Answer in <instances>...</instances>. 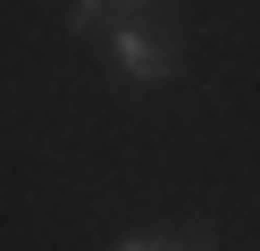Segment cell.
Masks as SVG:
<instances>
[{
  "instance_id": "6da1fadb",
  "label": "cell",
  "mask_w": 260,
  "mask_h": 251,
  "mask_svg": "<svg viewBox=\"0 0 260 251\" xmlns=\"http://www.w3.org/2000/svg\"><path fill=\"white\" fill-rule=\"evenodd\" d=\"M109 59H118L126 67V76H143V84H159V76H168V42H159V33H135V25H118V33H109Z\"/></svg>"
},
{
  "instance_id": "3957f363",
  "label": "cell",
  "mask_w": 260,
  "mask_h": 251,
  "mask_svg": "<svg viewBox=\"0 0 260 251\" xmlns=\"http://www.w3.org/2000/svg\"><path fill=\"white\" fill-rule=\"evenodd\" d=\"M118 251H151V243H118Z\"/></svg>"
},
{
  "instance_id": "277c9868",
  "label": "cell",
  "mask_w": 260,
  "mask_h": 251,
  "mask_svg": "<svg viewBox=\"0 0 260 251\" xmlns=\"http://www.w3.org/2000/svg\"><path fill=\"white\" fill-rule=\"evenodd\" d=\"M109 9H135V0H109Z\"/></svg>"
},
{
  "instance_id": "7a4b0ae2",
  "label": "cell",
  "mask_w": 260,
  "mask_h": 251,
  "mask_svg": "<svg viewBox=\"0 0 260 251\" xmlns=\"http://www.w3.org/2000/svg\"><path fill=\"white\" fill-rule=\"evenodd\" d=\"M76 33H109V0H76Z\"/></svg>"
}]
</instances>
